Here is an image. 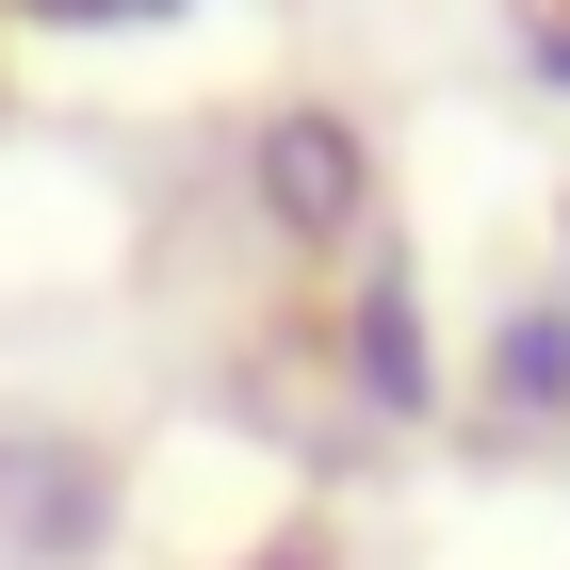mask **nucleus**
Here are the masks:
<instances>
[{"mask_svg":"<svg viewBox=\"0 0 570 570\" xmlns=\"http://www.w3.org/2000/svg\"><path fill=\"white\" fill-rule=\"evenodd\" d=\"M343 131H326V115H309V131H277V196H309V228H326V213H343Z\"/></svg>","mask_w":570,"mask_h":570,"instance_id":"1","label":"nucleus"}]
</instances>
